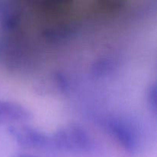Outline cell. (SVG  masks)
I'll return each instance as SVG.
<instances>
[{"label":"cell","instance_id":"cell-1","mask_svg":"<svg viewBox=\"0 0 157 157\" xmlns=\"http://www.w3.org/2000/svg\"><path fill=\"white\" fill-rule=\"evenodd\" d=\"M54 150L75 153H87L93 150L91 137L82 127L70 124L52 133Z\"/></svg>","mask_w":157,"mask_h":157},{"label":"cell","instance_id":"cell-2","mask_svg":"<svg viewBox=\"0 0 157 157\" xmlns=\"http://www.w3.org/2000/svg\"><path fill=\"white\" fill-rule=\"evenodd\" d=\"M102 125L126 151L133 153L137 150L139 136L130 121L120 117H108L103 120Z\"/></svg>","mask_w":157,"mask_h":157},{"label":"cell","instance_id":"cell-3","mask_svg":"<svg viewBox=\"0 0 157 157\" xmlns=\"http://www.w3.org/2000/svg\"><path fill=\"white\" fill-rule=\"evenodd\" d=\"M12 139L23 147L38 150H54L52 134L26 127H11L9 130Z\"/></svg>","mask_w":157,"mask_h":157},{"label":"cell","instance_id":"cell-4","mask_svg":"<svg viewBox=\"0 0 157 157\" xmlns=\"http://www.w3.org/2000/svg\"><path fill=\"white\" fill-rule=\"evenodd\" d=\"M29 118L30 113L22 106L9 101H0V124L22 122Z\"/></svg>","mask_w":157,"mask_h":157},{"label":"cell","instance_id":"cell-5","mask_svg":"<svg viewBox=\"0 0 157 157\" xmlns=\"http://www.w3.org/2000/svg\"><path fill=\"white\" fill-rule=\"evenodd\" d=\"M147 101L150 111L154 116L156 115V86L153 84L147 90Z\"/></svg>","mask_w":157,"mask_h":157},{"label":"cell","instance_id":"cell-6","mask_svg":"<svg viewBox=\"0 0 157 157\" xmlns=\"http://www.w3.org/2000/svg\"><path fill=\"white\" fill-rule=\"evenodd\" d=\"M12 157H38L36 156H33V155L30 154H25V153H17V154L13 155Z\"/></svg>","mask_w":157,"mask_h":157}]
</instances>
